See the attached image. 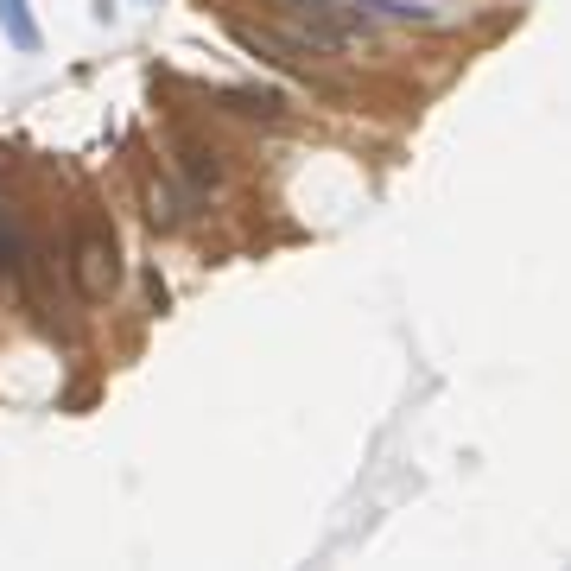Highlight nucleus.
Returning a JSON list of instances; mask_svg holds the SVG:
<instances>
[{
  "mask_svg": "<svg viewBox=\"0 0 571 571\" xmlns=\"http://www.w3.org/2000/svg\"><path fill=\"white\" fill-rule=\"evenodd\" d=\"M70 280L89 305H102L115 286H121V254L102 229H77V248H70Z\"/></svg>",
  "mask_w": 571,
  "mask_h": 571,
  "instance_id": "obj_1",
  "label": "nucleus"
},
{
  "mask_svg": "<svg viewBox=\"0 0 571 571\" xmlns=\"http://www.w3.org/2000/svg\"><path fill=\"white\" fill-rule=\"evenodd\" d=\"M229 32H235V45H248L254 57H267V64H280V70H298V77H311V70H317L311 45H305L292 26H267V19H229Z\"/></svg>",
  "mask_w": 571,
  "mask_h": 571,
  "instance_id": "obj_2",
  "label": "nucleus"
},
{
  "mask_svg": "<svg viewBox=\"0 0 571 571\" xmlns=\"http://www.w3.org/2000/svg\"><path fill=\"white\" fill-rule=\"evenodd\" d=\"M178 171H184L191 197H203V191H223V184H229L223 152H216L210 140H197V134H178Z\"/></svg>",
  "mask_w": 571,
  "mask_h": 571,
  "instance_id": "obj_3",
  "label": "nucleus"
},
{
  "mask_svg": "<svg viewBox=\"0 0 571 571\" xmlns=\"http://www.w3.org/2000/svg\"><path fill=\"white\" fill-rule=\"evenodd\" d=\"M0 280L13 286V292L32 286V242H26V229H19L13 210H0Z\"/></svg>",
  "mask_w": 571,
  "mask_h": 571,
  "instance_id": "obj_4",
  "label": "nucleus"
},
{
  "mask_svg": "<svg viewBox=\"0 0 571 571\" xmlns=\"http://www.w3.org/2000/svg\"><path fill=\"white\" fill-rule=\"evenodd\" d=\"M356 19H388V26H444L451 13L426 6V0H349Z\"/></svg>",
  "mask_w": 571,
  "mask_h": 571,
  "instance_id": "obj_5",
  "label": "nucleus"
},
{
  "mask_svg": "<svg viewBox=\"0 0 571 571\" xmlns=\"http://www.w3.org/2000/svg\"><path fill=\"white\" fill-rule=\"evenodd\" d=\"M216 102L242 121H267V128L286 121V96H274V89H216Z\"/></svg>",
  "mask_w": 571,
  "mask_h": 571,
  "instance_id": "obj_6",
  "label": "nucleus"
},
{
  "mask_svg": "<svg viewBox=\"0 0 571 571\" xmlns=\"http://www.w3.org/2000/svg\"><path fill=\"white\" fill-rule=\"evenodd\" d=\"M146 216H152V229H178V223L191 216V197H184L171 178L146 171Z\"/></svg>",
  "mask_w": 571,
  "mask_h": 571,
  "instance_id": "obj_7",
  "label": "nucleus"
},
{
  "mask_svg": "<svg viewBox=\"0 0 571 571\" xmlns=\"http://www.w3.org/2000/svg\"><path fill=\"white\" fill-rule=\"evenodd\" d=\"M0 32H6V45H13L19 57H38V51H45V32H38V19H32L26 0H0Z\"/></svg>",
  "mask_w": 571,
  "mask_h": 571,
  "instance_id": "obj_8",
  "label": "nucleus"
}]
</instances>
